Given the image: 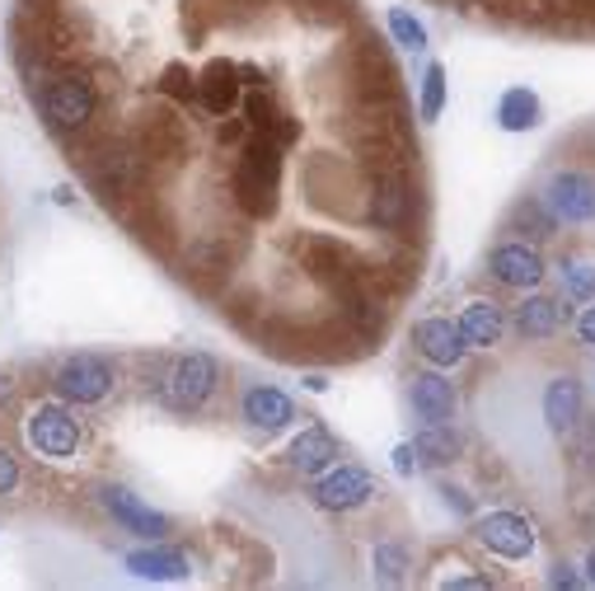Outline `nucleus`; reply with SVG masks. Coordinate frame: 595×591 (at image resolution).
<instances>
[{"instance_id": "2f4dec72", "label": "nucleus", "mask_w": 595, "mask_h": 591, "mask_svg": "<svg viewBox=\"0 0 595 591\" xmlns=\"http://www.w3.org/2000/svg\"><path fill=\"white\" fill-rule=\"evenodd\" d=\"M385 24H389V38L399 43V47H408V53H427V28H422L418 20H412V14H408L404 5H394Z\"/></svg>"}, {"instance_id": "6e6552de", "label": "nucleus", "mask_w": 595, "mask_h": 591, "mask_svg": "<svg viewBox=\"0 0 595 591\" xmlns=\"http://www.w3.org/2000/svg\"><path fill=\"white\" fill-rule=\"evenodd\" d=\"M24 441L43 460H71L80 451V422L66 404H38L24 418Z\"/></svg>"}, {"instance_id": "72a5a7b5", "label": "nucleus", "mask_w": 595, "mask_h": 591, "mask_svg": "<svg viewBox=\"0 0 595 591\" xmlns=\"http://www.w3.org/2000/svg\"><path fill=\"white\" fill-rule=\"evenodd\" d=\"M371 564H375V572H380L385 582H399L404 568H408V549L399 545V540H385V545L371 549Z\"/></svg>"}, {"instance_id": "58836bf2", "label": "nucleus", "mask_w": 595, "mask_h": 591, "mask_svg": "<svg viewBox=\"0 0 595 591\" xmlns=\"http://www.w3.org/2000/svg\"><path fill=\"white\" fill-rule=\"evenodd\" d=\"M576 338H582L586 348H595V305H586L582 315H576Z\"/></svg>"}, {"instance_id": "0eeeda50", "label": "nucleus", "mask_w": 595, "mask_h": 591, "mask_svg": "<svg viewBox=\"0 0 595 591\" xmlns=\"http://www.w3.org/2000/svg\"><path fill=\"white\" fill-rule=\"evenodd\" d=\"M217 385H221V361L211 352H188L164 375V404L178 408V414H197V408H207Z\"/></svg>"}, {"instance_id": "39448f33", "label": "nucleus", "mask_w": 595, "mask_h": 591, "mask_svg": "<svg viewBox=\"0 0 595 591\" xmlns=\"http://www.w3.org/2000/svg\"><path fill=\"white\" fill-rule=\"evenodd\" d=\"M412 211H418V193H412L408 170H375L366 174V225L385 230V235H404Z\"/></svg>"}, {"instance_id": "f3484780", "label": "nucleus", "mask_w": 595, "mask_h": 591, "mask_svg": "<svg viewBox=\"0 0 595 591\" xmlns=\"http://www.w3.org/2000/svg\"><path fill=\"white\" fill-rule=\"evenodd\" d=\"M244 99V85H240V66L235 61H207L202 71H197V108L211 113V118H225V113H235Z\"/></svg>"}, {"instance_id": "6ab92c4d", "label": "nucleus", "mask_w": 595, "mask_h": 591, "mask_svg": "<svg viewBox=\"0 0 595 591\" xmlns=\"http://www.w3.org/2000/svg\"><path fill=\"white\" fill-rule=\"evenodd\" d=\"M586 418V394H582V381L576 375H553L549 385H544V422L553 427L558 437H572L576 427Z\"/></svg>"}, {"instance_id": "a878e982", "label": "nucleus", "mask_w": 595, "mask_h": 591, "mask_svg": "<svg viewBox=\"0 0 595 591\" xmlns=\"http://www.w3.org/2000/svg\"><path fill=\"white\" fill-rule=\"evenodd\" d=\"M127 572L131 578H151V582H178V578H188V558L178 554V549H131L127 554Z\"/></svg>"}, {"instance_id": "20e7f679", "label": "nucleus", "mask_w": 595, "mask_h": 591, "mask_svg": "<svg viewBox=\"0 0 595 591\" xmlns=\"http://www.w3.org/2000/svg\"><path fill=\"white\" fill-rule=\"evenodd\" d=\"M131 146H137V155L145 164V174L151 178H164L174 170H184L188 155H192V137H188V123L178 118L174 108H151L145 118L137 123L131 131Z\"/></svg>"}, {"instance_id": "7ed1b4c3", "label": "nucleus", "mask_w": 595, "mask_h": 591, "mask_svg": "<svg viewBox=\"0 0 595 591\" xmlns=\"http://www.w3.org/2000/svg\"><path fill=\"white\" fill-rule=\"evenodd\" d=\"M43 108V123L52 131L57 141L71 146L75 137H85L94 131V118H98V80L90 71H80V66H57L52 80L33 94Z\"/></svg>"}, {"instance_id": "b1692460", "label": "nucleus", "mask_w": 595, "mask_h": 591, "mask_svg": "<svg viewBox=\"0 0 595 591\" xmlns=\"http://www.w3.org/2000/svg\"><path fill=\"white\" fill-rule=\"evenodd\" d=\"M563 320H568V310H563V301L558 296H525V301L516 305V328L525 338H535V343H544V338H553L558 328H563Z\"/></svg>"}, {"instance_id": "a18cd8bd", "label": "nucleus", "mask_w": 595, "mask_h": 591, "mask_svg": "<svg viewBox=\"0 0 595 591\" xmlns=\"http://www.w3.org/2000/svg\"><path fill=\"white\" fill-rule=\"evenodd\" d=\"M572 5H595V0H572Z\"/></svg>"}, {"instance_id": "e433bc0d", "label": "nucleus", "mask_w": 595, "mask_h": 591, "mask_svg": "<svg viewBox=\"0 0 595 591\" xmlns=\"http://www.w3.org/2000/svg\"><path fill=\"white\" fill-rule=\"evenodd\" d=\"M549 587H563V591H576V587H582V572H576L572 564H553V568H549Z\"/></svg>"}, {"instance_id": "ddd939ff", "label": "nucleus", "mask_w": 595, "mask_h": 591, "mask_svg": "<svg viewBox=\"0 0 595 591\" xmlns=\"http://www.w3.org/2000/svg\"><path fill=\"white\" fill-rule=\"evenodd\" d=\"M375 479L361 465H328L319 479H314V488H310V498L324 507V512H352V507H361V502H371L375 498Z\"/></svg>"}, {"instance_id": "5701e85b", "label": "nucleus", "mask_w": 595, "mask_h": 591, "mask_svg": "<svg viewBox=\"0 0 595 591\" xmlns=\"http://www.w3.org/2000/svg\"><path fill=\"white\" fill-rule=\"evenodd\" d=\"M459 334H465L469 348H498L502 334H506V315L498 301H469L459 310Z\"/></svg>"}, {"instance_id": "cd10ccee", "label": "nucleus", "mask_w": 595, "mask_h": 591, "mask_svg": "<svg viewBox=\"0 0 595 591\" xmlns=\"http://www.w3.org/2000/svg\"><path fill=\"white\" fill-rule=\"evenodd\" d=\"M498 123H502V131H535V127L544 123L539 94L525 90V85H511V90L498 99Z\"/></svg>"}, {"instance_id": "f03ea898", "label": "nucleus", "mask_w": 595, "mask_h": 591, "mask_svg": "<svg viewBox=\"0 0 595 591\" xmlns=\"http://www.w3.org/2000/svg\"><path fill=\"white\" fill-rule=\"evenodd\" d=\"M282 164L287 151L268 137L249 131V141L235 151V170H230V197L249 221H268L282 197Z\"/></svg>"}, {"instance_id": "f257e3e1", "label": "nucleus", "mask_w": 595, "mask_h": 591, "mask_svg": "<svg viewBox=\"0 0 595 591\" xmlns=\"http://www.w3.org/2000/svg\"><path fill=\"white\" fill-rule=\"evenodd\" d=\"M80 174H85L90 193L104 202L108 211H127V202H137V197L151 188V174H145V164L137 155V146L131 137H94L85 151H80Z\"/></svg>"}, {"instance_id": "473e14b6", "label": "nucleus", "mask_w": 595, "mask_h": 591, "mask_svg": "<svg viewBox=\"0 0 595 591\" xmlns=\"http://www.w3.org/2000/svg\"><path fill=\"white\" fill-rule=\"evenodd\" d=\"M558 273H563V291L572 301H595V268L582 258H563L558 263Z\"/></svg>"}, {"instance_id": "dca6fc26", "label": "nucleus", "mask_w": 595, "mask_h": 591, "mask_svg": "<svg viewBox=\"0 0 595 591\" xmlns=\"http://www.w3.org/2000/svg\"><path fill=\"white\" fill-rule=\"evenodd\" d=\"M412 348L422 352V361H432L436 371H455L459 361L469 357V343H465V334H459V324L441 320V315L412 324Z\"/></svg>"}, {"instance_id": "412c9836", "label": "nucleus", "mask_w": 595, "mask_h": 591, "mask_svg": "<svg viewBox=\"0 0 595 591\" xmlns=\"http://www.w3.org/2000/svg\"><path fill=\"white\" fill-rule=\"evenodd\" d=\"M459 408L455 381H445L441 371H418L412 375V414L422 422H451Z\"/></svg>"}, {"instance_id": "ea45409f", "label": "nucleus", "mask_w": 595, "mask_h": 591, "mask_svg": "<svg viewBox=\"0 0 595 591\" xmlns=\"http://www.w3.org/2000/svg\"><path fill=\"white\" fill-rule=\"evenodd\" d=\"M240 66V85L244 90H262V80H268V76H262V66H254V61H235Z\"/></svg>"}, {"instance_id": "a211bd4d", "label": "nucleus", "mask_w": 595, "mask_h": 591, "mask_svg": "<svg viewBox=\"0 0 595 591\" xmlns=\"http://www.w3.org/2000/svg\"><path fill=\"white\" fill-rule=\"evenodd\" d=\"M240 108H244V118H249V127L258 131V137H268L277 141L287 151V146L301 141V118H291V113L277 104V99L268 90H249L240 99Z\"/></svg>"}, {"instance_id": "f8f14e48", "label": "nucleus", "mask_w": 595, "mask_h": 591, "mask_svg": "<svg viewBox=\"0 0 595 591\" xmlns=\"http://www.w3.org/2000/svg\"><path fill=\"white\" fill-rule=\"evenodd\" d=\"M544 207L563 225H591L595 221V178L586 170H558L544 184Z\"/></svg>"}, {"instance_id": "c85d7f7f", "label": "nucleus", "mask_w": 595, "mask_h": 591, "mask_svg": "<svg viewBox=\"0 0 595 591\" xmlns=\"http://www.w3.org/2000/svg\"><path fill=\"white\" fill-rule=\"evenodd\" d=\"M412 447H418L422 465H451V460H459V437H455L451 422H422V432L412 437Z\"/></svg>"}, {"instance_id": "f704fd0d", "label": "nucleus", "mask_w": 595, "mask_h": 591, "mask_svg": "<svg viewBox=\"0 0 595 591\" xmlns=\"http://www.w3.org/2000/svg\"><path fill=\"white\" fill-rule=\"evenodd\" d=\"M249 118H230V113H225V118H221V127H217V141L225 146V151H240V146L244 141H249Z\"/></svg>"}, {"instance_id": "c03bdc74", "label": "nucleus", "mask_w": 595, "mask_h": 591, "mask_svg": "<svg viewBox=\"0 0 595 591\" xmlns=\"http://www.w3.org/2000/svg\"><path fill=\"white\" fill-rule=\"evenodd\" d=\"M586 582H591V587H595V549H591V554H586Z\"/></svg>"}, {"instance_id": "a19ab883", "label": "nucleus", "mask_w": 595, "mask_h": 591, "mask_svg": "<svg viewBox=\"0 0 595 591\" xmlns=\"http://www.w3.org/2000/svg\"><path fill=\"white\" fill-rule=\"evenodd\" d=\"M441 498L451 502L459 517H469V512H474V507H469V498H465V488H441Z\"/></svg>"}, {"instance_id": "37998d69", "label": "nucleus", "mask_w": 595, "mask_h": 591, "mask_svg": "<svg viewBox=\"0 0 595 591\" xmlns=\"http://www.w3.org/2000/svg\"><path fill=\"white\" fill-rule=\"evenodd\" d=\"M451 587H488V578H455Z\"/></svg>"}, {"instance_id": "393cba45", "label": "nucleus", "mask_w": 595, "mask_h": 591, "mask_svg": "<svg viewBox=\"0 0 595 591\" xmlns=\"http://www.w3.org/2000/svg\"><path fill=\"white\" fill-rule=\"evenodd\" d=\"M334 460H338V437L328 432V427H319V422L305 427V432L291 441V465L301 474H324Z\"/></svg>"}, {"instance_id": "bb28decb", "label": "nucleus", "mask_w": 595, "mask_h": 591, "mask_svg": "<svg viewBox=\"0 0 595 591\" xmlns=\"http://www.w3.org/2000/svg\"><path fill=\"white\" fill-rule=\"evenodd\" d=\"M506 230H516L521 240H553L558 235V217L544 207V197H516L506 211Z\"/></svg>"}, {"instance_id": "79ce46f5", "label": "nucleus", "mask_w": 595, "mask_h": 591, "mask_svg": "<svg viewBox=\"0 0 595 591\" xmlns=\"http://www.w3.org/2000/svg\"><path fill=\"white\" fill-rule=\"evenodd\" d=\"M10 394H14V381L10 375H0V404H10Z\"/></svg>"}, {"instance_id": "c9c22d12", "label": "nucleus", "mask_w": 595, "mask_h": 591, "mask_svg": "<svg viewBox=\"0 0 595 591\" xmlns=\"http://www.w3.org/2000/svg\"><path fill=\"white\" fill-rule=\"evenodd\" d=\"M14 488H20V460L10 447H0V498H10Z\"/></svg>"}, {"instance_id": "9b49d317", "label": "nucleus", "mask_w": 595, "mask_h": 591, "mask_svg": "<svg viewBox=\"0 0 595 591\" xmlns=\"http://www.w3.org/2000/svg\"><path fill=\"white\" fill-rule=\"evenodd\" d=\"M488 273H492V282L506 291H535L549 268H544V254L535 240H502L498 250L488 254Z\"/></svg>"}, {"instance_id": "7c9ffc66", "label": "nucleus", "mask_w": 595, "mask_h": 591, "mask_svg": "<svg viewBox=\"0 0 595 591\" xmlns=\"http://www.w3.org/2000/svg\"><path fill=\"white\" fill-rule=\"evenodd\" d=\"M445 66L441 61H432L422 71V94H418V113H422V123H436L441 118V108H445Z\"/></svg>"}, {"instance_id": "4c0bfd02", "label": "nucleus", "mask_w": 595, "mask_h": 591, "mask_svg": "<svg viewBox=\"0 0 595 591\" xmlns=\"http://www.w3.org/2000/svg\"><path fill=\"white\" fill-rule=\"evenodd\" d=\"M418 465H422V460H418V447H412V441H404V447H394V470H399L404 479H408V474L418 470Z\"/></svg>"}, {"instance_id": "1a4fd4ad", "label": "nucleus", "mask_w": 595, "mask_h": 591, "mask_svg": "<svg viewBox=\"0 0 595 591\" xmlns=\"http://www.w3.org/2000/svg\"><path fill=\"white\" fill-rule=\"evenodd\" d=\"M347 80H352V99H404L394 57L380 38H361L352 47V57H347Z\"/></svg>"}, {"instance_id": "c756f323", "label": "nucleus", "mask_w": 595, "mask_h": 591, "mask_svg": "<svg viewBox=\"0 0 595 591\" xmlns=\"http://www.w3.org/2000/svg\"><path fill=\"white\" fill-rule=\"evenodd\" d=\"M155 94L160 99H170V104H197V76L188 71V61H170L160 71V80H155Z\"/></svg>"}, {"instance_id": "423d86ee", "label": "nucleus", "mask_w": 595, "mask_h": 591, "mask_svg": "<svg viewBox=\"0 0 595 591\" xmlns=\"http://www.w3.org/2000/svg\"><path fill=\"white\" fill-rule=\"evenodd\" d=\"M52 385H57V394L66 404L90 408V404H104L113 394V385H118V367H113L108 357H98V352H75L57 367Z\"/></svg>"}, {"instance_id": "2eb2a0df", "label": "nucleus", "mask_w": 595, "mask_h": 591, "mask_svg": "<svg viewBox=\"0 0 595 591\" xmlns=\"http://www.w3.org/2000/svg\"><path fill=\"white\" fill-rule=\"evenodd\" d=\"M98 502H104V512L131 535H141V540H164L170 535V517L155 512V507H145L137 493L122 488V484H108L104 493H98Z\"/></svg>"}, {"instance_id": "4be33fe9", "label": "nucleus", "mask_w": 595, "mask_h": 591, "mask_svg": "<svg viewBox=\"0 0 595 591\" xmlns=\"http://www.w3.org/2000/svg\"><path fill=\"white\" fill-rule=\"evenodd\" d=\"M235 263H240V244H230L225 235H202L197 244H188L184 273L192 282H207V277H230Z\"/></svg>"}, {"instance_id": "4468645a", "label": "nucleus", "mask_w": 595, "mask_h": 591, "mask_svg": "<svg viewBox=\"0 0 595 591\" xmlns=\"http://www.w3.org/2000/svg\"><path fill=\"white\" fill-rule=\"evenodd\" d=\"M474 535H478V545H483V549H492L498 558H511V564H521V558L535 554V525L525 521L521 512H488V517H478Z\"/></svg>"}, {"instance_id": "9d476101", "label": "nucleus", "mask_w": 595, "mask_h": 591, "mask_svg": "<svg viewBox=\"0 0 595 591\" xmlns=\"http://www.w3.org/2000/svg\"><path fill=\"white\" fill-rule=\"evenodd\" d=\"M295 263H301L310 282H319L324 291L347 287L352 277H361V268H366V263L347 254L334 235H301L295 240Z\"/></svg>"}, {"instance_id": "aec40b11", "label": "nucleus", "mask_w": 595, "mask_h": 591, "mask_svg": "<svg viewBox=\"0 0 595 591\" xmlns=\"http://www.w3.org/2000/svg\"><path fill=\"white\" fill-rule=\"evenodd\" d=\"M240 418L254 427V432H282L295 422V404L291 394H282L277 385H249L240 399Z\"/></svg>"}]
</instances>
